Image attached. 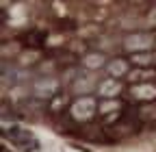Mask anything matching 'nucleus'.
<instances>
[{
	"instance_id": "nucleus-1",
	"label": "nucleus",
	"mask_w": 156,
	"mask_h": 152,
	"mask_svg": "<svg viewBox=\"0 0 156 152\" xmlns=\"http://www.w3.org/2000/svg\"><path fill=\"white\" fill-rule=\"evenodd\" d=\"M7 135H9L11 143H15L17 148H22V150H33L37 146V139L30 135L28 130H24V128H11Z\"/></svg>"
},
{
	"instance_id": "nucleus-2",
	"label": "nucleus",
	"mask_w": 156,
	"mask_h": 152,
	"mask_svg": "<svg viewBox=\"0 0 156 152\" xmlns=\"http://www.w3.org/2000/svg\"><path fill=\"white\" fill-rule=\"evenodd\" d=\"M126 50H132V52H141V50H147L152 46V37L145 35V33H134L130 37H126Z\"/></svg>"
},
{
	"instance_id": "nucleus-3",
	"label": "nucleus",
	"mask_w": 156,
	"mask_h": 152,
	"mask_svg": "<svg viewBox=\"0 0 156 152\" xmlns=\"http://www.w3.org/2000/svg\"><path fill=\"white\" fill-rule=\"evenodd\" d=\"M95 111V102L91 98H83L80 102H76L74 104V115L76 118H80V120H87L91 118V113Z\"/></svg>"
},
{
	"instance_id": "nucleus-4",
	"label": "nucleus",
	"mask_w": 156,
	"mask_h": 152,
	"mask_svg": "<svg viewBox=\"0 0 156 152\" xmlns=\"http://www.w3.org/2000/svg\"><path fill=\"white\" fill-rule=\"evenodd\" d=\"M122 89V85L117 83L115 78H108V81H104L100 87H98V93H100L102 98H111V96H115L117 91Z\"/></svg>"
},
{
	"instance_id": "nucleus-5",
	"label": "nucleus",
	"mask_w": 156,
	"mask_h": 152,
	"mask_svg": "<svg viewBox=\"0 0 156 152\" xmlns=\"http://www.w3.org/2000/svg\"><path fill=\"white\" fill-rule=\"evenodd\" d=\"M132 96H134V98H141V100H152V98L156 96V89L150 87V85L134 87V89H132Z\"/></svg>"
},
{
	"instance_id": "nucleus-6",
	"label": "nucleus",
	"mask_w": 156,
	"mask_h": 152,
	"mask_svg": "<svg viewBox=\"0 0 156 152\" xmlns=\"http://www.w3.org/2000/svg\"><path fill=\"white\" fill-rule=\"evenodd\" d=\"M104 63V56L102 54H89L87 59H85V65L87 67H100Z\"/></svg>"
},
{
	"instance_id": "nucleus-7",
	"label": "nucleus",
	"mask_w": 156,
	"mask_h": 152,
	"mask_svg": "<svg viewBox=\"0 0 156 152\" xmlns=\"http://www.w3.org/2000/svg\"><path fill=\"white\" fill-rule=\"evenodd\" d=\"M154 59H156L154 54H134L132 56V61L136 65H150V63H154Z\"/></svg>"
},
{
	"instance_id": "nucleus-8",
	"label": "nucleus",
	"mask_w": 156,
	"mask_h": 152,
	"mask_svg": "<svg viewBox=\"0 0 156 152\" xmlns=\"http://www.w3.org/2000/svg\"><path fill=\"white\" fill-rule=\"evenodd\" d=\"M150 76H154V72H147V70H134V72H130V81H145Z\"/></svg>"
},
{
	"instance_id": "nucleus-9",
	"label": "nucleus",
	"mask_w": 156,
	"mask_h": 152,
	"mask_svg": "<svg viewBox=\"0 0 156 152\" xmlns=\"http://www.w3.org/2000/svg\"><path fill=\"white\" fill-rule=\"evenodd\" d=\"M111 74H115V76H119V74H124L126 72V63L122 61V59H117V63H111Z\"/></svg>"
}]
</instances>
